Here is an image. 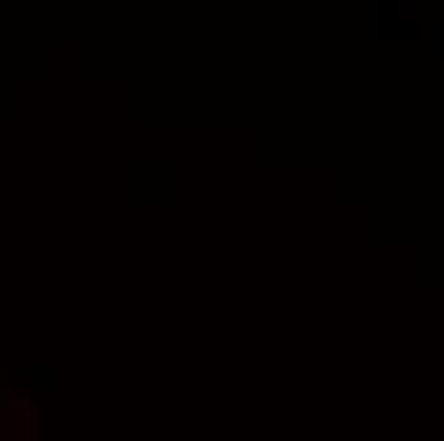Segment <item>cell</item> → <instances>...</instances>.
Listing matches in <instances>:
<instances>
[{"instance_id": "6da1fadb", "label": "cell", "mask_w": 444, "mask_h": 441, "mask_svg": "<svg viewBox=\"0 0 444 441\" xmlns=\"http://www.w3.org/2000/svg\"><path fill=\"white\" fill-rule=\"evenodd\" d=\"M10 406H15V408H26L28 401H10Z\"/></svg>"}]
</instances>
